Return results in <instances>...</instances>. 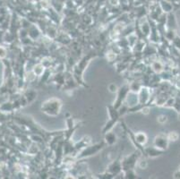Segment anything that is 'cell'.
Instances as JSON below:
<instances>
[{
    "label": "cell",
    "instance_id": "obj_1",
    "mask_svg": "<svg viewBox=\"0 0 180 179\" xmlns=\"http://www.w3.org/2000/svg\"><path fill=\"white\" fill-rule=\"evenodd\" d=\"M61 108H62V102L60 101V100L56 98L48 99L46 101L43 102L41 105L42 112L51 117L57 116L60 113Z\"/></svg>",
    "mask_w": 180,
    "mask_h": 179
},
{
    "label": "cell",
    "instance_id": "obj_4",
    "mask_svg": "<svg viewBox=\"0 0 180 179\" xmlns=\"http://www.w3.org/2000/svg\"><path fill=\"white\" fill-rule=\"evenodd\" d=\"M129 90H130V89H129V87H127V86H123L122 88H120L119 90H118V99H117V101H116L115 105H114V108H115V109H118V108L120 107L121 103H122V101H124L125 96L127 95L128 92H129Z\"/></svg>",
    "mask_w": 180,
    "mask_h": 179
},
{
    "label": "cell",
    "instance_id": "obj_12",
    "mask_svg": "<svg viewBox=\"0 0 180 179\" xmlns=\"http://www.w3.org/2000/svg\"><path fill=\"white\" fill-rule=\"evenodd\" d=\"M108 89H109V91H110V92L111 93H116V92H118V87L117 85L115 84V83H110L109 87H108Z\"/></svg>",
    "mask_w": 180,
    "mask_h": 179
},
{
    "label": "cell",
    "instance_id": "obj_11",
    "mask_svg": "<svg viewBox=\"0 0 180 179\" xmlns=\"http://www.w3.org/2000/svg\"><path fill=\"white\" fill-rule=\"evenodd\" d=\"M138 167L142 168V169H145L147 167H148V163L145 159H142V160H139L138 161Z\"/></svg>",
    "mask_w": 180,
    "mask_h": 179
},
{
    "label": "cell",
    "instance_id": "obj_3",
    "mask_svg": "<svg viewBox=\"0 0 180 179\" xmlns=\"http://www.w3.org/2000/svg\"><path fill=\"white\" fill-rule=\"evenodd\" d=\"M104 144H105V141L104 142H101V143L94 144L93 146H88V147H86V148L81 152V154L78 156V158H84V157H89V156L94 155L100 150H101L103 148Z\"/></svg>",
    "mask_w": 180,
    "mask_h": 179
},
{
    "label": "cell",
    "instance_id": "obj_2",
    "mask_svg": "<svg viewBox=\"0 0 180 179\" xmlns=\"http://www.w3.org/2000/svg\"><path fill=\"white\" fill-rule=\"evenodd\" d=\"M109 115H110V120L108 121V123L105 125V128L103 130L104 133H106V132L110 131V129L113 127V125L117 123L118 117H119L117 109H115L114 107H111V106L109 107Z\"/></svg>",
    "mask_w": 180,
    "mask_h": 179
},
{
    "label": "cell",
    "instance_id": "obj_7",
    "mask_svg": "<svg viewBox=\"0 0 180 179\" xmlns=\"http://www.w3.org/2000/svg\"><path fill=\"white\" fill-rule=\"evenodd\" d=\"M117 141V135L113 132H107L105 134V143L109 145H113Z\"/></svg>",
    "mask_w": 180,
    "mask_h": 179
},
{
    "label": "cell",
    "instance_id": "obj_15",
    "mask_svg": "<svg viewBox=\"0 0 180 179\" xmlns=\"http://www.w3.org/2000/svg\"><path fill=\"white\" fill-rule=\"evenodd\" d=\"M107 58H108L110 61H112V60H114V59L116 58V55L114 54L113 52H110L109 54L107 55Z\"/></svg>",
    "mask_w": 180,
    "mask_h": 179
},
{
    "label": "cell",
    "instance_id": "obj_16",
    "mask_svg": "<svg viewBox=\"0 0 180 179\" xmlns=\"http://www.w3.org/2000/svg\"><path fill=\"white\" fill-rule=\"evenodd\" d=\"M142 113H143V114H146V115H147V114H149L150 113L149 109H148V108H145V109H142Z\"/></svg>",
    "mask_w": 180,
    "mask_h": 179
},
{
    "label": "cell",
    "instance_id": "obj_9",
    "mask_svg": "<svg viewBox=\"0 0 180 179\" xmlns=\"http://www.w3.org/2000/svg\"><path fill=\"white\" fill-rule=\"evenodd\" d=\"M178 137H179V135H178V133L177 132H170L168 135H167V138H168V140L169 141H177L178 139Z\"/></svg>",
    "mask_w": 180,
    "mask_h": 179
},
{
    "label": "cell",
    "instance_id": "obj_6",
    "mask_svg": "<svg viewBox=\"0 0 180 179\" xmlns=\"http://www.w3.org/2000/svg\"><path fill=\"white\" fill-rule=\"evenodd\" d=\"M133 141H134V142L136 144H138L139 146H142L143 144H145L147 142V135L142 132H139L135 134H133Z\"/></svg>",
    "mask_w": 180,
    "mask_h": 179
},
{
    "label": "cell",
    "instance_id": "obj_14",
    "mask_svg": "<svg viewBox=\"0 0 180 179\" xmlns=\"http://www.w3.org/2000/svg\"><path fill=\"white\" fill-rule=\"evenodd\" d=\"M7 56V50L4 47H0V58H3Z\"/></svg>",
    "mask_w": 180,
    "mask_h": 179
},
{
    "label": "cell",
    "instance_id": "obj_17",
    "mask_svg": "<svg viewBox=\"0 0 180 179\" xmlns=\"http://www.w3.org/2000/svg\"><path fill=\"white\" fill-rule=\"evenodd\" d=\"M178 171L180 172V166H179V168H178Z\"/></svg>",
    "mask_w": 180,
    "mask_h": 179
},
{
    "label": "cell",
    "instance_id": "obj_13",
    "mask_svg": "<svg viewBox=\"0 0 180 179\" xmlns=\"http://www.w3.org/2000/svg\"><path fill=\"white\" fill-rule=\"evenodd\" d=\"M158 122L160 123V124H164L167 122V117H165L164 115H160V116H159L158 117Z\"/></svg>",
    "mask_w": 180,
    "mask_h": 179
},
{
    "label": "cell",
    "instance_id": "obj_5",
    "mask_svg": "<svg viewBox=\"0 0 180 179\" xmlns=\"http://www.w3.org/2000/svg\"><path fill=\"white\" fill-rule=\"evenodd\" d=\"M154 145L156 149H167L168 147V138L163 134H160L154 139Z\"/></svg>",
    "mask_w": 180,
    "mask_h": 179
},
{
    "label": "cell",
    "instance_id": "obj_8",
    "mask_svg": "<svg viewBox=\"0 0 180 179\" xmlns=\"http://www.w3.org/2000/svg\"><path fill=\"white\" fill-rule=\"evenodd\" d=\"M43 71H44V67H43L41 65H37L33 68V73H34V74L37 75V76L41 75L42 73H43Z\"/></svg>",
    "mask_w": 180,
    "mask_h": 179
},
{
    "label": "cell",
    "instance_id": "obj_10",
    "mask_svg": "<svg viewBox=\"0 0 180 179\" xmlns=\"http://www.w3.org/2000/svg\"><path fill=\"white\" fill-rule=\"evenodd\" d=\"M162 68H163V66L160 62H154L152 64V69L156 73H160L162 71Z\"/></svg>",
    "mask_w": 180,
    "mask_h": 179
}]
</instances>
